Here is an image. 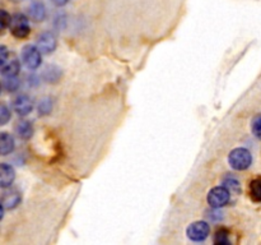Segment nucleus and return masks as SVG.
Wrapping results in <instances>:
<instances>
[{"mask_svg":"<svg viewBox=\"0 0 261 245\" xmlns=\"http://www.w3.org/2000/svg\"><path fill=\"white\" fill-rule=\"evenodd\" d=\"M9 28L12 31L13 35L17 38H24L27 37L30 33V23H28V18L24 14H15L13 15L10 19Z\"/></svg>","mask_w":261,"mask_h":245,"instance_id":"7ed1b4c3","label":"nucleus"},{"mask_svg":"<svg viewBox=\"0 0 261 245\" xmlns=\"http://www.w3.org/2000/svg\"><path fill=\"white\" fill-rule=\"evenodd\" d=\"M13 109L17 114L19 115H27L32 111L33 104L32 100L27 96V94H19L13 101Z\"/></svg>","mask_w":261,"mask_h":245,"instance_id":"0eeeda50","label":"nucleus"},{"mask_svg":"<svg viewBox=\"0 0 261 245\" xmlns=\"http://www.w3.org/2000/svg\"><path fill=\"white\" fill-rule=\"evenodd\" d=\"M211 234V226L205 221H196L188 227V236L193 241H203Z\"/></svg>","mask_w":261,"mask_h":245,"instance_id":"20e7f679","label":"nucleus"},{"mask_svg":"<svg viewBox=\"0 0 261 245\" xmlns=\"http://www.w3.org/2000/svg\"><path fill=\"white\" fill-rule=\"evenodd\" d=\"M20 201H22V195H20L19 191L10 189V190L3 193L2 206H4L8 209H13L20 203Z\"/></svg>","mask_w":261,"mask_h":245,"instance_id":"1a4fd4ad","label":"nucleus"},{"mask_svg":"<svg viewBox=\"0 0 261 245\" xmlns=\"http://www.w3.org/2000/svg\"><path fill=\"white\" fill-rule=\"evenodd\" d=\"M10 19H12V17L5 10H2V30H5L9 26Z\"/></svg>","mask_w":261,"mask_h":245,"instance_id":"412c9836","label":"nucleus"},{"mask_svg":"<svg viewBox=\"0 0 261 245\" xmlns=\"http://www.w3.org/2000/svg\"><path fill=\"white\" fill-rule=\"evenodd\" d=\"M228 162L232 168L237 171H244L250 167L252 162V156L246 148H234L228 156Z\"/></svg>","mask_w":261,"mask_h":245,"instance_id":"f257e3e1","label":"nucleus"},{"mask_svg":"<svg viewBox=\"0 0 261 245\" xmlns=\"http://www.w3.org/2000/svg\"><path fill=\"white\" fill-rule=\"evenodd\" d=\"M41 51L36 46L27 45L22 51V61L28 69H36L41 64Z\"/></svg>","mask_w":261,"mask_h":245,"instance_id":"39448f33","label":"nucleus"},{"mask_svg":"<svg viewBox=\"0 0 261 245\" xmlns=\"http://www.w3.org/2000/svg\"><path fill=\"white\" fill-rule=\"evenodd\" d=\"M14 138L8 133L3 132L0 135V152H2V155L7 156L12 153L14 150Z\"/></svg>","mask_w":261,"mask_h":245,"instance_id":"f8f14e48","label":"nucleus"},{"mask_svg":"<svg viewBox=\"0 0 261 245\" xmlns=\"http://www.w3.org/2000/svg\"><path fill=\"white\" fill-rule=\"evenodd\" d=\"M28 14H30V18L32 20H35V22H41V20H43L46 14L45 5L41 2H33L32 4L30 5V8H28Z\"/></svg>","mask_w":261,"mask_h":245,"instance_id":"9d476101","label":"nucleus"},{"mask_svg":"<svg viewBox=\"0 0 261 245\" xmlns=\"http://www.w3.org/2000/svg\"><path fill=\"white\" fill-rule=\"evenodd\" d=\"M10 119V110L4 104L0 107V124L5 125Z\"/></svg>","mask_w":261,"mask_h":245,"instance_id":"6ab92c4d","label":"nucleus"},{"mask_svg":"<svg viewBox=\"0 0 261 245\" xmlns=\"http://www.w3.org/2000/svg\"><path fill=\"white\" fill-rule=\"evenodd\" d=\"M53 3L55 5H58V7H63V5H65L68 3V0H53Z\"/></svg>","mask_w":261,"mask_h":245,"instance_id":"5701e85b","label":"nucleus"},{"mask_svg":"<svg viewBox=\"0 0 261 245\" xmlns=\"http://www.w3.org/2000/svg\"><path fill=\"white\" fill-rule=\"evenodd\" d=\"M51 109H53V104H51V100L48 99L42 100V101L40 102V105H38V111L42 115L48 114V112L51 111Z\"/></svg>","mask_w":261,"mask_h":245,"instance_id":"a211bd4d","label":"nucleus"},{"mask_svg":"<svg viewBox=\"0 0 261 245\" xmlns=\"http://www.w3.org/2000/svg\"><path fill=\"white\" fill-rule=\"evenodd\" d=\"M15 133L20 139H30L33 134V127L27 120H20L15 124Z\"/></svg>","mask_w":261,"mask_h":245,"instance_id":"9b49d317","label":"nucleus"},{"mask_svg":"<svg viewBox=\"0 0 261 245\" xmlns=\"http://www.w3.org/2000/svg\"><path fill=\"white\" fill-rule=\"evenodd\" d=\"M250 194L252 201L261 202V179H255L250 184Z\"/></svg>","mask_w":261,"mask_h":245,"instance_id":"4468645a","label":"nucleus"},{"mask_svg":"<svg viewBox=\"0 0 261 245\" xmlns=\"http://www.w3.org/2000/svg\"><path fill=\"white\" fill-rule=\"evenodd\" d=\"M214 242H216V244H218V245L229 244L228 232H227L224 229L218 230V231L216 232V236H214Z\"/></svg>","mask_w":261,"mask_h":245,"instance_id":"dca6fc26","label":"nucleus"},{"mask_svg":"<svg viewBox=\"0 0 261 245\" xmlns=\"http://www.w3.org/2000/svg\"><path fill=\"white\" fill-rule=\"evenodd\" d=\"M252 133H254L255 137L261 139V115L252 120Z\"/></svg>","mask_w":261,"mask_h":245,"instance_id":"aec40b11","label":"nucleus"},{"mask_svg":"<svg viewBox=\"0 0 261 245\" xmlns=\"http://www.w3.org/2000/svg\"><path fill=\"white\" fill-rule=\"evenodd\" d=\"M19 61L12 60L8 64H3L2 65V74L3 77H17L18 71H19Z\"/></svg>","mask_w":261,"mask_h":245,"instance_id":"ddd939ff","label":"nucleus"},{"mask_svg":"<svg viewBox=\"0 0 261 245\" xmlns=\"http://www.w3.org/2000/svg\"><path fill=\"white\" fill-rule=\"evenodd\" d=\"M2 84L5 91L13 92L19 87V81L17 79V77H4Z\"/></svg>","mask_w":261,"mask_h":245,"instance_id":"2eb2a0df","label":"nucleus"},{"mask_svg":"<svg viewBox=\"0 0 261 245\" xmlns=\"http://www.w3.org/2000/svg\"><path fill=\"white\" fill-rule=\"evenodd\" d=\"M0 53H2V59H0V63H2V65H3V64H5V60H7V55H8L7 47H5V46H2V47H0Z\"/></svg>","mask_w":261,"mask_h":245,"instance_id":"4be33fe9","label":"nucleus"},{"mask_svg":"<svg viewBox=\"0 0 261 245\" xmlns=\"http://www.w3.org/2000/svg\"><path fill=\"white\" fill-rule=\"evenodd\" d=\"M14 168L10 165H8V163H2V166H0V185H2V188H9L13 184V181H14Z\"/></svg>","mask_w":261,"mask_h":245,"instance_id":"6e6552de","label":"nucleus"},{"mask_svg":"<svg viewBox=\"0 0 261 245\" xmlns=\"http://www.w3.org/2000/svg\"><path fill=\"white\" fill-rule=\"evenodd\" d=\"M37 47L42 54H50L56 47V38L51 32H43L37 38Z\"/></svg>","mask_w":261,"mask_h":245,"instance_id":"423d86ee","label":"nucleus"},{"mask_svg":"<svg viewBox=\"0 0 261 245\" xmlns=\"http://www.w3.org/2000/svg\"><path fill=\"white\" fill-rule=\"evenodd\" d=\"M224 186H226V188H228L229 190H234V191H237V193L240 191L239 180H237L236 178H232V176H227V178L224 179Z\"/></svg>","mask_w":261,"mask_h":245,"instance_id":"f3484780","label":"nucleus"},{"mask_svg":"<svg viewBox=\"0 0 261 245\" xmlns=\"http://www.w3.org/2000/svg\"><path fill=\"white\" fill-rule=\"evenodd\" d=\"M231 199V193L229 189L226 186H216L212 189L208 194V203L211 204L212 208H221L228 204Z\"/></svg>","mask_w":261,"mask_h":245,"instance_id":"f03ea898","label":"nucleus"}]
</instances>
